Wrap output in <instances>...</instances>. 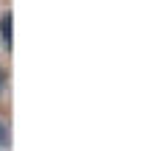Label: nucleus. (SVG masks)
<instances>
[{
  "instance_id": "nucleus-1",
  "label": "nucleus",
  "mask_w": 154,
  "mask_h": 151,
  "mask_svg": "<svg viewBox=\"0 0 154 151\" xmlns=\"http://www.w3.org/2000/svg\"><path fill=\"white\" fill-rule=\"evenodd\" d=\"M0 39H3L6 48H11V14L0 17Z\"/></svg>"
},
{
  "instance_id": "nucleus-2",
  "label": "nucleus",
  "mask_w": 154,
  "mask_h": 151,
  "mask_svg": "<svg viewBox=\"0 0 154 151\" xmlns=\"http://www.w3.org/2000/svg\"><path fill=\"white\" fill-rule=\"evenodd\" d=\"M6 81H8V76H6V70L0 67V92H3V87H6Z\"/></svg>"
},
{
  "instance_id": "nucleus-3",
  "label": "nucleus",
  "mask_w": 154,
  "mask_h": 151,
  "mask_svg": "<svg viewBox=\"0 0 154 151\" xmlns=\"http://www.w3.org/2000/svg\"><path fill=\"white\" fill-rule=\"evenodd\" d=\"M6 140H8V131H6L3 123H0V143H6Z\"/></svg>"
}]
</instances>
